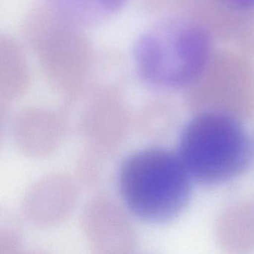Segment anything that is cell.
I'll list each match as a JSON object with an SVG mask.
<instances>
[{"label":"cell","mask_w":254,"mask_h":254,"mask_svg":"<svg viewBox=\"0 0 254 254\" xmlns=\"http://www.w3.org/2000/svg\"><path fill=\"white\" fill-rule=\"evenodd\" d=\"M212 39L187 16L164 19L136 39L132 52L136 72L154 88L186 90L210 59Z\"/></svg>","instance_id":"obj_1"},{"label":"cell","mask_w":254,"mask_h":254,"mask_svg":"<svg viewBox=\"0 0 254 254\" xmlns=\"http://www.w3.org/2000/svg\"><path fill=\"white\" fill-rule=\"evenodd\" d=\"M192 181L179 154L157 147L141 150L123 162L119 187L133 215L149 224H162L185 210Z\"/></svg>","instance_id":"obj_2"},{"label":"cell","mask_w":254,"mask_h":254,"mask_svg":"<svg viewBox=\"0 0 254 254\" xmlns=\"http://www.w3.org/2000/svg\"><path fill=\"white\" fill-rule=\"evenodd\" d=\"M242 123L220 113L193 114L183 129L178 151L193 181L219 185L245 172L252 149Z\"/></svg>","instance_id":"obj_3"},{"label":"cell","mask_w":254,"mask_h":254,"mask_svg":"<svg viewBox=\"0 0 254 254\" xmlns=\"http://www.w3.org/2000/svg\"><path fill=\"white\" fill-rule=\"evenodd\" d=\"M242 52L212 53L206 66L185 90L192 114L220 113L241 121L254 118V64Z\"/></svg>","instance_id":"obj_4"},{"label":"cell","mask_w":254,"mask_h":254,"mask_svg":"<svg viewBox=\"0 0 254 254\" xmlns=\"http://www.w3.org/2000/svg\"><path fill=\"white\" fill-rule=\"evenodd\" d=\"M81 224L90 248L99 254H127L136 246L133 223L112 197L99 195L83 209Z\"/></svg>","instance_id":"obj_5"},{"label":"cell","mask_w":254,"mask_h":254,"mask_svg":"<svg viewBox=\"0 0 254 254\" xmlns=\"http://www.w3.org/2000/svg\"><path fill=\"white\" fill-rule=\"evenodd\" d=\"M78 196V184L73 178L64 173L50 174L28 190L23 199V214L35 227H53L70 215Z\"/></svg>","instance_id":"obj_6"},{"label":"cell","mask_w":254,"mask_h":254,"mask_svg":"<svg viewBox=\"0 0 254 254\" xmlns=\"http://www.w3.org/2000/svg\"><path fill=\"white\" fill-rule=\"evenodd\" d=\"M68 126L66 114L35 108L16 114L10 133L14 145L25 155L46 158L58 151Z\"/></svg>","instance_id":"obj_7"},{"label":"cell","mask_w":254,"mask_h":254,"mask_svg":"<svg viewBox=\"0 0 254 254\" xmlns=\"http://www.w3.org/2000/svg\"><path fill=\"white\" fill-rule=\"evenodd\" d=\"M130 116L118 104L89 107L77 114L76 128L87 151L98 157L113 154L128 134Z\"/></svg>","instance_id":"obj_8"},{"label":"cell","mask_w":254,"mask_h":254,"mask_svg":"<svg viewBox=\"0 0 254 254\" xmlns=\"http://www.w3.org/2000/svg\"><path fill=\"white\" fill-rule=\"evenodd\" d=\"M215 241L224 252L254 254V200L230 205L218 215Z\"/></svg>","instance_id":"obj_9"},{"label":"cell","mask_w":254,"mask_h":254,"mask_svg":"<svg viewBox=\"0 0 254 254\" xmlns=\"http://www.w3.org/2000/svg\"><path fill=\"white\" fill-rule=\"evenodd\" d=\"M175 114L169 107L158 105L139 116L141 131L148 137H160L169 132L175 123Z\"/></svg>","instance_id":"obj_10"},{"label":"cell","mask_w":254,"mask_h":254,"mask_svg":"<svg viewBox=\"0 0 254 254\" xmlns=\"http://www.w3.org/2000/svg\"><path fill=\"white\" fill-rule=\"evenodd\" d=\"M75 2V5L84 9V13H93L96 16L102 17L111 15L118 12L127 0H72Z\"/></svg>","instance_id":"obj_11"},{"label":"cell","mask_w":254,"mask_h":254,"mask_svg":"<svg viewBox=\"0 0 254 254\" xmlns=\"http://www.w3.org/2000/svg\"><path fill=\"white\" fill-rule=\"evenodd\" d=\"M97 156L87 151L85 154L80 158L78 163V175L83 185L93 187L98 184L100 178Z\"/></svg>","instance_id":"obj_12"},{"label":"cell","mask_w":254,"mask_h":254,"mask_svg":"<svg viewBox=\"0 0 254 254\" xmlns=\"http://www.w3.org/2000/svg\"><path fill=\"white\" fill-rule=\"evenodd\" d=\"M22 236L14 225L5 226L0 230V254H16L22 249Z\"/></svg>","instance_id":"obj_13"},{"label":"cell","mask_w":254,"mask_h":254,"mask_svg":"<svg viewBox=\"0 0 254 254\" xmlns=\"http://www.w3.org/2000/svg\"><path fill=\"white\" fill-rule=\"evenodd\" d=\"M242 53L250 57L254 56V8H251L243 29L236 42Z\"/></svg>","instance_id":"obj_14"},{"label":"cell","mask_w":254,"mask_h":254,"mask_svg":"<svg viewBox=\"0 0 254 254\" xmlns=\"http://www.w3.org/2000/svg\"><path fill=\"white\" fill-rule=\"evenodd\" d=\"M230 1L245 8H254V0H230Z\"/></svg>","instance_id":"obj_15"}]
</instances>
